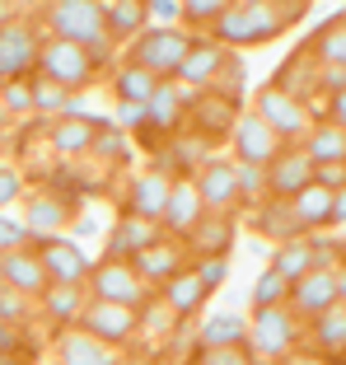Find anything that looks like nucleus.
<instances>
[{"instance_id":"nucleus-42","label":"nucleus","mask_w":346,"mask_h":365,"mask_svg":"<svg viewBox=\"0 0 346 365\" xmlns=\"http://www.w3.org/2000/svg\"><path fill=\"white\" fill-rule=\"evenodd\" d=\"M238 164V160H234ZM238 197H243V206H258V202H267V169H262V164H238Z\"/></svg>"},{"instance_id":"nucleus-59","label":"nucleus","mask_w":346,"mask_h":365,"mask_svg":"<svg viewBox=\"0 0 346 365\" xmlns=\"http://www.w3.org/2000/svg\"><path fill=\"white\" fill-rule=\"evenodd\" d=\"M337 295H342V304H346V262L337 267Z\"/></svg>"},{"instance_id":"nucleus-27","label":"nucleus","mask_w":346,"mask_h":365,"mask_svg":"<svg viewBox=\"0 0 346 365\" xmlns=\"http://www.w3.org/2000/svg\"><path fill=\"white\" fill-rule=\"evenodd\" d=\"M309 346H314L318 356H327V361L342 365L346 361V304L337 300L332 309H323L318 319H309Z\"/></svg>"},{"instance_id":"nucleus-1","label":"nucleus","mask_w":346,"mask_h":365,"mask_svg":"<svg viewBox=\"0 0 346 365\" xmlns=\"http://www.w3.org/2000/svg\"><path fill=\"white\" fill-rule=\"evenodd\" d=\"M314 0H234L216 24H211V38L225 47H253V43H271L281 38Z\"/></svg>"},{"instance_id":"nucleus-16","label":"nucleus","mask_w":346,"mask_h":365,"mask_svg":"<svg viewBox=\"0 0 346 365\" xmlns=\"http://www.w3.org/2000/svg\"><path fill=\"white\" fill-rule=\"evenodd\" d=\"M314 173H318V164L309 160V150H304V145H285V150L267 164V192L290 202V197H300L304 187L314 182Z\"/></svg>"},{"instance_id":"nucleus-22","label":"nucleus","mask_w":346,"mask_h":365,"mask_svg":"<svg viewBox=\"0 0 346 365\" xmlns=\"http://www.w3.org/2000/svg\"><path fill=\"white\" fill-rule=\"evenodd\" d=\"M169 192H173V173H164L159 164L145 173H136L127 187V206L122 211L131 215H145V220H164V206H169Z\"/></svg>"},{"instance_id":"nucleus-3","label":"nucleus","mask_w":346,"mask_h":365,"mask_svg":"<svg viewBox=\"0 0 346 365\" xmlns=\"http://www.w3.org/2000/svg\"><path fill=\"white\" fill-rule=\"evenodd\" d=\"M300 328H304V319L290 309V304H267V309H253V319H248V351H253V361H271V365H281L285 356L295 351V342H300Z\"/></svg>"},{"instance_id":"nucleus-17","label":"nucleus","mask_w":346,"mask_h":365,"mask_svg":"<svg viewBox=\"0 0 346 365\" xmlns=\"http://www.w3.org/2000/svg\"><path fill=\"white\" fill-rule=\"evenodd\" d=\"M131 262H136V272H141V277L150 281L154 290H159L169 277H178L183 267H192V253H187V244H183V239L159 235L154 244H145V248H141V253H136Z\"/></svg>"},{"instance_id":"nucleus-58","label":"nucleus","mask_w":346,"mask_h":365,"mask_svg":"<svg viewBox=\"0 0 346 365\" xmlns=\"http://www.w3.org/2000/svg\"><path fill=\"white\" fill-rule=\"evenodd\" d=\"M10 19H19L14 14V0H0V24H10Z\"/></svg>"},{"instance_id":"nucleus-26","label":"nucleus","mask_w":346,"mask_h":365,"mask_svg":"<svg viewBox=\"0 0 346 365\" xmlns=\"http://www.w3.org/2000/svg\"><path fill=\"white\" fill-rule=\"evenodd\" d=\"M154 295H159V300L169 304V309L178 314V319H196V314L206 309V300H211V290H206V281L196 277L192 267H183L178 277H169L159 290H154Z\"/></svg>"},{"instance_id":"nucleus-39","label":"nucleus","mask_w":346,"mask_h":365,"mask_svg":"<svg viewBox=\"0 0 346 365\" xmlns=\"http://www.w3.org/2000/svg\"><path fill=\"white\" fill-rule=\"evenodd\" d=\"M243 85H248V76H243V61H238V52L229 47L225 61H220V76L211 80V94L229 98V103H243Z\"/></svg>"},{"instance_id":"nucleus-21","label":"nucleus","mask_w":346,"mask_h":365,"mask_svg":"<svg viewBox=\"0 0 346 365\" xmlns=\"http://www.w3.org/2000/svg\"><path fill=\"white\" fill-rule=\"evenodd\" d=\"M337 300H342V295H337V267H314L309 277H300L290 286V309L300 314L304 323L318 319L323 309H332Z\"/></svg>"},{"instance_id":"nucleus-11","label":"nucleus","mask_w":346,"mask_h":365,"mask_svg":"<svg viewBox=\"0 0 346 365\" xmlns=\"http://www.w3.org/2000/svg\"><path fill=\"white\" fill-rule=\"evenodd\" d=\"M229 150H234L238 164H262V169H267V164L285 150V140L258 118V108H243L234 118V131H229Z\"/></svg>"},{"instance_id":"nucleus-8","label":"nucleus","mask_w":346,"mask_h":365,"mask_svg":"<svg viewBox=\"0 0 346 365\" xmlns=\"http://www.w3.org/2000/svg\"><path fill=\"white\" fill-rule=\"evenodd\" d=\"M43 38H47V33L38 29L33 19H23V14H19V19H10V24H0V85L38 71Z\"/></svg>"},{"instance_id":"nucleus-48","label":"nucleus","mask_w":346,"mask_h":365,"mask_svg":"<svg viewBox=\"0 0 346 365\" xmlns=\"http://www.w3.org/2000/svg\"><path fill=\"white\" fill-rule=\"evenodd\" d=\"M201 365H258L248 346H216V351H196Z\"/></svg>"},{"instance_id":"nucleus-47","label":"nucleus","mask_w":346,"mask_h":365,"mask_svg":"<svg viewBox=\"0 0 346 365\" xmlns=\"http://www.w3.org/2000/svg\"><path fill=\"white\" fill-rule=\"evenodd\" d=\"M192 272L206 281V290H220L229 281V258H192Z\"/></svg>"},{"instance_id":"nucleus-36","label":"nucleus","mask_w":346,"mask_h":365,"mask_svg":"<svg viewBox=\"0 0 346 365\" xmlns=\"http://www.w3.org/2000/svg\"><path fill=\"white\" fill-rule=\"evenodd\" d=\"M314 164H346V127H337L332 118L314 122V131L300 140Z\"/></svg>"},{"instance_id":"nucleus-44","label":"nucleus","mask_w":346,"mask_h":365,"mask_svg":"<svg viewBox=\"0 0 346 365\" xmlns=\"http://www.w3.org/2000/svg\"><path fill=\"white\" fill-rule=\"evenodd\" d=\"M234 0H183V24L187 29H211Z\"/></svg>"},{"instance_id":"nucleus-29","label":"nucleus","mask_w":346,"mask_h":365,"mask_svg":"<svg viewBox=\"0 0 346 365\" xmlns=\"http://www.w3.org/2000/svg\"><path fill=\"white\" fill-rule=\"evenodd\" d=\"M103 19H108L112 43H136L150 29V5L145 0H103Z\"/></svg>"},{"instance_id":"nucleus-31","label":"nucleus","mask_w":346,"mask_h":365,"mask_svg":"<svg viewBox=\"0 0 346 365\" xmlns=\"http://www.w3.org/2000/svg\"><path fill=\"white\" fill-rule=\"evenodd\" d=\"M271 85H281L285 94L304 98V103H309V98L318 94V56L309 52V43H304L295 56H285V66L276 71V80H271Z\"/></svg>"},{"instance_id":"nucleus-28","label":"nucleus","mask_w":346,"mask_h":365,"mask_svg":"<svg viewBox=\"0 0 346 365\" xmlns=\"http://www.w3.org/2000/svg\"><path fill=\"white\" fill-rule=\"evenodd\" d=\"M253 230L262 239H271V244H285V239L304 235L300 220H295V202H285V197H267V202L253 206Z\"/></svg>"},{"instance_id":"nucleus-6","label":"nucleus","mask_w":346,"mask_h":365,"mask_svg":"<svg viewBox=\"0 0 346 365\" xmlns=\"http://www.w3.org/2000/svg\"><path fill=\"white\" fill-rule=\"evenodd\" d=\"M85 286H89L94 300L131 304V309H141V304L154 295V286L136 272V262H131V258H94V272H89Z\"/></svg>"},{"instance_id":"nucleus-43","label":"nucleus","mask_w":346,"mask_h":365,"mask_svg":"<svg viewBox=\"0 0 346 365\" xmlns=\"http://www.w3.org/2000/svg\"><path fill=\"white\" fill-rule=\"evenodd\" d=\"M94 155L103 164H122L127 160V136H122V127H112V122H98V140H94Z\"/></svg>"},{"instance_id":"nucleus-51","label":"nucleus","mask_w":346,"mask_h":365,"mask_svg":"<svg viewBox=\"0 0 346 365\" xmlns=\"http://www.w3.org/2000/svg\"><path fill=\"white\" fill-rule=\"evenodd\" d=\"M346 89V66H323L318 61V94H342Z\"/></svg>"},{"instance_id":"nucleus-56","label":"nucleus","mask_w":346,"mask_h":365,"mask_svg":"<svg viewBox=\"0 0 346 365\" xmlns=\"http://www.w3.org/2000/svg\"><path fill=\"white\" fill-rule=\"evenodd\" d=\"M332 230H346V187L332 192Z\"/></svg>"},{"instance_id":"nucleus-2","label":"nucleus","mask_w":346,"mask_h":365,"mask_svg":"<svg viewBox=\"0 0 346 365\" xmlns=\"http://www.w3.org/2000/svg\"><path fill=\"white\" fill-rule=\"evenodd\" d=\"M43 33L52 38H70V43L89 47L98 66L112 61V38L108 19H103V0H47L43 5Z\"/></svg>"},{"instance_id":"nucleus-20","label":"nucleus","mask_w":346,"mask_h":365,"mask_svg":"<svg viewBox=\"0 0 346 365\" xmlns=\"http://www.w3.org/2000/svg\"><path fill=\"white\" fill-rule=\"evenodd\" d=\"M75 220L70 202L52 187H38V192H23V225L33 230V239H47V235H61L65 225Z\"/></svg>"},{"instance_id":"nucleus-25","label":"nucleus","mask_w":346,"mask_h":365,"mask_svg":"<svg viewBox=\"0 0 346 365\" xmlns=\"http://www.w3.org/2000/svg\"><path fill=\"white\" fill-rule=\"evenodd\" d=\"M164 230L159 220H145V215H131L122 211V220H112V235H108V248H103V258H136L145 244H154Z\"/></svg>"},{"instance_id":"nucleus-18","label":"nucleus","mask_w":346,"mask_h":365,"mask_svg":"<svg viewBox=\"0 0 346 365\" xmlns=\"http://www.w3.org/2000/svg\"><path fill=\"white\" fill-rule=\"evenodd\" d=\"M0 281H5V286H14V290H23L28 300H43V290L52 286V277H47V267H43L38 244H23V248L0 253Z\"/></svg>"},{"instance_id":"nucleus-13","label":"nucleus","mask_w":346,"mask_h":365,"mask_svg":"<svg viewBox=\"0 0 346 365\" xmlns=\"http://www.w3.org/2000/svg\"><path fill=\"white\" fill-rule=\"evenodd\" d=\"M38 253H43V267L52 281H65V286H85L89 272H94V258L75 244L70 235H47V239H33Z\"/></svg>"},{"instance_id":"nucleus-38","label":"nucleus","mask_w":346,"mask_h":365,"mask_svg":"<svg viewBox=\"0 0 346 365\" xmlns=\"http://www.w3.org/2000/svg\"><path fill=\"white\" fill-rule=\"evenodd\" d=\"M309 52L323 66H346V10L318 24V33H309Z\"/></svg>"},{"instance_id":"nucleus-10","label":"nucleus","mask_w":346,"mask_h":365,"mask_svg":"<svg viewBox=\"0 0 346 365\" xmlns=\"http://www.w3.org/2000/svg\"><path fill=\"white\" fill-rule=\"evenodd\" d=\"M192 178H196V192H201V202H206L211 215H234L238 206H243V197H238V164H234V155H211Z\"/></svg>"},{"instance_id":"nucleus-7","label":"nucleus","mask_w":346,"mask_h":365,"mask_svg":"<svg viewBox=\"0 0 346 365\" xmlns=\"http://www.w3.org/2000/svg\"><path fill=\"white\" fill-rule=\"evenodd\" d=\"M253 108H258V118L267 122L276 136L285 140V145H300L309 131H314V108L304 103V98H295V94H285L281 85H262L258 89V98H253Z\"/></svg>"},{"instance_id":"nucleus-5","label":"nucleus","mask_w":346,"mask_h":365,"mask_svg":"<svg viewBox=\"0 0 346 365\" xmlns=\"http://www.w3.org/2000/svg\"><path fill=\"white\" fill-rule=\"evenodd\" d=\"M98 71H103V66L94 61V52H89V47L70 43V38H52V33L43 38V52H38V76H47L52 85L70 89V94H85V89L98 80Z\"/></svg>"},{"instance_id":"nucleus-40","label":"nucleus","mask_w":346,"mask_h":365,"mask_svg":"<svg viewBox=\"0 0 346 365\" xmlns=\"http://www.w3.org/2000/svg\"><path fill=\"white\" fill-rule=\"evenodd\" d=\"M248 300H253V309H267V304H290V281H285L276 267H267L258 281H253Z\"/></svg>"},{"instance_id":"nucleus-32","label":"nucleus","mask_w":346,"mask_h":365,"mask_svg":"<svg viewBox=\"0 0 346 365\" xmlns=\"http://www.w3.org/2000/svg\"><path fill=\"white\" fill-rule=\"evenodd\" d=\"M295 202V220H300L304 235H323V230H332V187H323V182H309L300 197H290Z\"/></svg>"},{"instance_id":"nucleus-62","label":"nucleus","mask_w":346,"mask_h":365,"mask_svg":"<svg viewBox=\"0 0 346 365\" xmlns=\"http://www.w3.org/2000/svg\"><path fill=\"white\" fill-rule=\"evenodd\" d=\"M187 365H201V361H187Z\"/></svg>"},{"instance_id":"nucleus-53","label":"nucleus","mask_w":346,"mask_h":365,"mask_svg":"<svg viewBox=\"0 0 346 365\" xmlns=\"http://www.w3.org/2000/svg\"><path fill=\"white\" fill-rule=\"evenodd\" d=\"M117 122L127 131H141L145 127V103H117Z\"/></svg>"},{"instance_id":"nucleus-52","label":"nucleus","mask_w":346,"mask_h":365,"mask_svg":"<svg viewBox=\"0 0 346 365\" xmlns=\"http://www.w3.org/2000/svg\"><path fill=\"white\" fill-rule=\"evenodd\" d=\"M150 5V24H178L183 19V0H145Z\"/></svg>"},{"instance_id":"nucleus-35","label":"nucleus","mask_w":346,"mask_h":365,"mask_svg":"<svg viewBox=\"0 0 346 365\" xmlns=\"http://www.w3.org/2000/svg\"><path fill=\"white\" fill-rule=\"evenodd\" d=\"M108 85H112L117 103H150V94L159 89V76L145 71V66H136V61H122V66H112Z\"/></svg>"},{"instance_id":"nucleus-33","label":"nucleus","mask_w":346,"mask_h":365,"mask_svg":"<svg viewBox=\"0 0 346 365\" xmlns=\"http://www.w3.org/2000/svg\"><path fill=\"white\" fill-rule=\"evenodd\" d=\"M229 244H234V220H229V215H211V211H206V220L187 235V253H192V258H225Z\"/></svg>"},{"instance_id":"nucleus-23","label":"nucleus","mask_w":346,"mask_h":365,"mask_svg":"<svg viewBox=\"0 0 346 365\" xmlns=\"http://www.w3.org/2000/svg\"><path fill=\"white\" fill-rule=\"evenodd\" d=\"M243 113L238 103H229V98H220V94H211V89H201V94L192 98V113H187V122L196 127V136H206V140H220V136H229L234 131V118Z\"/></svg>"},{"instance_id":"nucleus-50","label":"nucleus","mask_w":346,"mask_h":365,"mask_svg":"<svg viewBox=\"0 0 346 365\" xmlns=\"http://www.w3.org/2000/svg\"><path fill=\"white\" fill-rule=\"evenodd\" d=\"M14 202H23V178L14 169H5V164H0V211H5V206H14Z\"/></svg>"},{"instance_id":"nucleus-9","label":"nucleus","mask_w":346,"mask_h":365,"mask_svg":"<svg viewBox=\"0 0 346 365\" xmlns=\"http://www.w3.org/2000/svg\"><path fill=\"white\" fill-rule=\"evenodd\" d=\"M201 94V89L183 85V80H159V89L150 94V103H145V127L136 131L141 140H154V136H169V131H178L187 122V113H192V98Z\"/></svg>"},{"instance_id":"nucleus-15","label":"nucleus","mask_w":346,"mask_h":365,"mask_svg":"<svg viewBox=\"0 0 346 365\" xmlns=\"http://www.w3.org/2000/svg\"><path fill=\"white\" fill-rule=\"evenodd\" d=\"M201 220H206V202H201V192H196V178H192V173L173 178V192H169V206H164L159 230L187 244V235H192Z\"/></svg>"},{"instance_id":"nucleus-37","label":"nucleus","mask_w":346,"mask_h":365,"mask_svg":"<svg viewBox=\"0 0 346 365\" xmlns=\"http://www.w3.org/2000/svg\"><path fill=\"white\" fill-rule=\"evenodd\" d=\"M271 267L281 272L285 281H300V277H309L314 272V239L309 235H295V239H285V244H276V253H271Z\"/></svg>"},{"instance_id":"nucleus-12","label":"nucleus","mask_w":346,"mask_h":365,"mask_svg":"<svg viewBox=\"0 0 346 365\" xmlns=\"http://www.w3.org/2000/svg\"><path fill=\"white\" fill-rule=\"evenodd\" d=\"M80 328H89L98 342H108V346H117V351H122L131 337L141 333V309H131V304H112V300H89Z\"/></svg>"},{"instance_id":"nucleus-34","label":"nucleus","mask_w":346,"mask_h":365,"mask_svg":"<svg viewBox=\"0 0 346 365\" xmlns=\"http://www.w3.org/2000/svg\"><path fill=\"white\" fill-rule=\"evenodd\" d=\"M248 342V319L243 314H211L196 328V351H216V346H243Z\"/></svg>"},{"instance_id":"nucleus-45","label":"nucleus","mask_w":346,"mask_h":365,"mask_svg":"<svg viewBox=\"0 0 346 365\" xmlns=\"http://www.w3.org/2000/svg\"><path fill=\"white\" fill-rule=\"evenodd\" d=\"M0 103L10 108V118H23V113H33V76L5 80V85H0Z\"/></svg>"},{"instance_id":"nucleus-54","label":"nucleus","mask_w":346,"mask_h":365,"mask_svg":"<svg viewBox=\"0 0 346 365\" xmlns=\"http://www.w3.org/2000/svg\"><path fill=\"white\" fill-rule=\"evenodd\" d=\"M281 365H337V361H327V356H318L314 346H309V351H290Z\"/></svg>"},{"instance_id":"nucleus-30","label":"nucleus","mask_w":346,"mask_h":365,"mask_svg":"<svg viewBox=\"0 0 346 365\" xmlns=\"http://www.w3.org/2000/svg\"><path fill=\"white\" fill-rule=\"evenodd\" d=\"M225 52H229V47L216 43V38H196L192 52H187V61H183V71H178V80H183V85H192V89H211V80L220 76Z\"/></svg>"},{"instance_id":"nucleus-24","label":"nucleus","mask_w":346,"mask_h":365,"mask_svg":"<svg viewBox=\"0 0 346 365\" xmlns=\"http://www.w3.org/2000/svg\"><path fill=\"white\" fill-rule=\"evenodd\" d=\"M89 286H65V281H52V286L43 290V300H38V309L47 314V323L52 328H75L80 319H85L89 309Z\"/></svg>"},{"instance_id":"nucleus-19","label":"nucleus","mask_w":346,"mask_h":365,"mask_svg":"<svg viewBox=\"0 0 346 365\" xmlns=\"http://www.w3.org/2000/svg\"><path fill=\"white\" fill-rule=\"evenodd\" d=\"M98 122L103 118H75V113H61V118H52V127H47V145H52V155H61V160H85V155H94V140H98Z\"/></svg>"},{"instance_id":"nucleus-46","label":"nucleus","mask_w":346,"mask_h":365,"mask_svg":"<svg viewBox=\"0 0 346 365\" xmlns=\"http://www.w3.org/2000/svg\"><path fill=\"white\" fill-rule=\"evenodd\" d=\"M33 304H38V300H28L23 290H14V286H0V314H5V319H10L14 328H19V323L33 314Z\"/></svg>"},{"instance_id":"nucleus-60","label":"nucleus","mask_w":346,"mask_h":365,"mask_svg":"<svg viewBox=\"0 0 346 365\" xmlns=\"http://www.w3.org/2000/svg\"><path fill=\"white\" fill-rule=\"evenodd\" d=\"M117 365H150V361H145V356H122Z\"/></svg>"},{"instance_id":"nucleus-57","label":"nucleus","mask_w":346,"mask_h":365,"mask_svg":"<svg viewBox=\"0 0 346 365\" xmlns=\"http://www.w3.org/2000/svg\"><path fill=\"white\" fill-rule=\"evenodd\" d=\"M94 230H98V220H94V215H80V220H75V235H80V239H89Z\"/></svg>"},{"instance_id":"nucleus-55","label":"nucleus","mask_w":346,"mask_h":365,"mask_svg":"<svg viewBox=\"0 0 346 365\" xmlns=\"http://www.w3.org/2000/svg\"><path fill=\"white\" fill-rule=\"evenodd\" d=\"M327 118H332L337 127H346V89L342 94H327Z\"/></svg>"},{"instance_id":"nucleus-49","label":"nucleus","mask_w":346,"mask_h":365,"mask_svg":"<svg viewBox=\"0 0 346 365\" xmlns=\"http://www.w3.org/2000/svg\"><path fill=\"white\" fill-rule=\"evenodd\" d=\"M33 244V230L23 220H10V215H0V253H10V248H23Z\"/></svg>"},{"instance_id":"nucleus-63","label":"nucleus","mask_w":346,"mask_h":365,"mask_svg":"<svg viewBox=\"0 0 346 365\" xmlns=\"http://www.w3.org/2000/svg\"><path fill=\"white\" fill-rule=\"evenodd\" d=\"M0 286H5V281H0Z\"/></svg>"},{"instance_id":"nucleus-4","label":"nucleus","mask_w":346,"mask_h":365,"mask_svg":"<svg viewBox=\"0 0 346 365\" xmlns=\"http://www.w3.org/2000/svg\"><path fill=\"white\" fill-rule=\"evenodd\" d=\"M192 33H183L178 24H150V29L136 38V43H127V61L145 66V71H154L159 80H178V71H183L187 52H192Z\"/></svg>"},{"instance_id":"nucleus-41","label":"nucleus","mask_w":346,"mask_h":365,"mask_svg":"<svg viewBox=\"0 0 346 365\" xmlns=\"http://www.w3.org/2000/svg\"><path fill=\"white\" fill-rule=\"evenodd\" d=\"M65 103H70V89L52 85L47 76H38V71H33V113H43V118H61Z\"/></svg>"},{"instance_id":"nucleus-61","label":"nucleus","mask_w":346,"mask_h":365,"mask_svg":"<svg viewBox=\"0 0 346 365\" xmlns=\"http://www.w3.org/2000/svg\"><path fill=\"white\" fill-rule=\"evenodd\" d=\"M5 122H10V108H5V103H0V127H5Z\"/></svg>"},{"instance_id":"nucleus-14","label":"nucleus","mask_w":346,"mask_h":365,"mask_svg":"<svg viewBox=\"0 0 346 365\" xmlns=\"http://www.w3.org/2000/svg\"><path fill=\"white\" fill-rule=\"evenodd\" d=\"M52 361L56 365H117L122 361V351L117 346H108V342H98L89 328H56V337H52Z\"/></svg>"}]
</instances>
